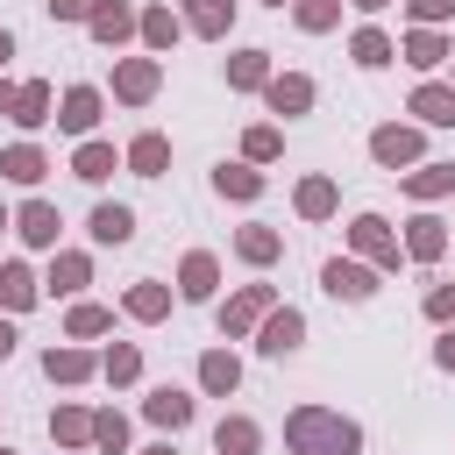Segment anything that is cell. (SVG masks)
Segmentation results:
<instances>
[{
    "label": "cell",
    "mask_w": 455,
    "mask_h": 455,
    "mask_svg": "<svg viewBox=\"0 0 455 455\" xmlns=\"http://www.w3.org/2000/svg\"><path fill=\"white\" fill-rule=\"evenodd\" d=\"M284 455H363V427L334 405H291L284 412Z\"/></svg>",
    "instance_id": "1"
},
{
    "label": "cell",
    "mask_w": 455,
    "mask_h": 455,
    "mask_svg": "<svg viewBox=\"0 0 455 455\" xmlns=\"http://www.w3.org/2000/svg\"><path fill=\"white\" fill-rule=\"evenodd\" d=\"M277 299H284V291H277V284H263V277H256V284H235L228 299H213V320H220V341H249V334L263 327V313H270Z\"/></svg>",
    "instance_id": "2"
},
{
    "label": "cell",
    "mask_w": 455,
    "mask_h": 455,
    "mask_svg": "<svg viewBox=\"0 0 455 455\" xmlns=\"http://www.w3.org/2000/svg\"><path fill=\"white\" fill-rule=\"evenodd\" d=\"M370 164L377 171H412V164H427V128L419 121H377L370 128Z\"/></svg>",
    "instance_id": "3"
},
{
    "label": "cell",
    "mask_w": 455,
    "mask_h": 455,
    "mask_svg": "<svg viewBox=\"0 0 455 455\" xmlns=\"http://www.w3.org/2000/svg\"><path fill=\"white\" fill-rule=\"evenodd\" d=\"M377 284H384V270L363 263V256H327V263H320V291H327L334 306H370Z\"/></svg>",
    "instance_id": "4"
},
{
    "label": "cell",
    "mask_w": 455,
    "mask_h": 455,
    "mask_svg": "<svg viewBox=\"0 0 455 455\" xmlns=\"http://www.w3.org/2000/svg\"><path fill=\"white\" fill-rule=\"evenodd\" d=\"M348 256H363V263H377L384 277L405 263V242H398V228L384 220V213H355L348 220Z\"/></svg>",
    "instance_id": "5"
},
{
    "label": "cell",
    "mask_w": 455,
    "mask_h": 455,
    "mask_svg": "<svg viewBox=\"0 0 455 455\" xmlns=\"http://www.w3.org/2000/svg\"><path fill=\"white\" fill-rule=\"evenodd\" d=\"M121 107H149L156 92H164V57H114V85H107Z\"/></svg>",
    "instance_id": "6"
},
{
    "label": "cell",
    "mask_w": 455,
    "mask_h": 455,
    "mask_svg": "<svg viewBox=\"0 0 455 455\" xmlns=\"http://www.w3.org/2000/svg\"><path fill=\"white\" fill-rule=\"evenodd\" d=\"M249 341H256V355H270V363H284V355H299V348H306V313L277 299V306L263 313V327H256Z\"/></svg>",
    "instance_id": "7"
},
{
    "label": "cell",
    "mask_w": 455,
    "mask_h": 455,
    "mask_svg": "<svg viewBox=\"0 0 455 455\" xmlns=\"http://www.w3.org/2000/svg\"><path fill=\"white\" fill-rule=\"evenodd\" d=\"M100 114H107V92L78 78V85H64V100H57V135L85 142V135H100Z\"/></svg>",
    "instance_id": "8"
},
{
    "label": "cell",
    "mask_w": 455,
    "mask_h": 455,
    "mask_svg": "<svg viewBox=\"0 0 455 455\" xmlns=\"http://www.w3.org/2000/svg\"><path fill=\"white\" fill-rule=\"evenodd\" d=\"M14 235H21V249H64V213L43 199V192H28L21 206H14Z\"/></svg>",
    "instance_id": "9"
},
{
    "label": "cell",
    "mask_w": 455,
    "mask_h": 455,
    "mask_svg": "<svg viewBox=\"0 0 455 455\" xmlns=\"http://www.w3.org/2000/svg\"><path fill=\"white\" fill-rule=\"evenodd\" d=\"M398 242H405V263H419V270H434V263L448 256V242H455V235H448V220H441L434 206H419V213H412V220L398 228Z\"/></svg>",
    "instance_id": "10"
},
{
    "label": "cell",
    "mask_w": 455,
    "mask_h": 455,
    "mask_svg": "<svg viewBox=\"0 0 455 455\" xmlns=\"http://www.w3.org/2000/svg\"><path fill=\"white\" fill-rule=\"evenodd\" d=\"M135 28H142V7H135V0H92V14H85V36H92L100 50H128Z\"/></svg>",
    "instance_id": "11"
},
{
    "label": "cell",
    "mask_w": 455,
    "mask_h": 455,
    "mask_svg": "<svg viewBox=\"0 0 455 455\" xmlns=\"http://www.w3.org/2000/svg\"><path fill=\"white\" fill-rule=\"evenodd\" d=\"M43 377H50V384H64V391H78V384H92V377H100V355H92L85 341H71V334H64V341H50V348H43Z\"/></svg>",
    "instance_id": "12"
},
{
    "label": "cell",
    "mask_w": 455,
    "mask_h": 455,
    "mask_svg": "<svg viewBox=\"0 0 455 455\" xmlns=\"http://www.w3.org/2000/svg\"><path fill=\"white\" fill-rule=\"evenodd\" d=\"M398 192H405L412 206H441V199H455V156H427V164L398 171Z\"/></svg>",
    "instance_id": "13"
},
{
    "label": "cell",
    "mask_w": 455,
    "mask_h": 455,
    "mask_svg": "<svg viewBox=\"0 0 455 455\" xmlns=\"http://www.w3.org/2000/svg\"><path fill=\"white\" fill-rule=\"evenodd\" d=\"M178 299L185 306H213L220 299V256L213 249H185L178 256Z\"/></svg>",
    "instance_id": "14"
},
{
    "label": "cell",
    "mask_w": 455,
    "mask_h": 455,
    "mask_svg": "<svg viewBox=\"0 0 455 455\" xmlns=\"http://www.w3.org/2000/svg\"><path fill=\"white\" fill-rule=\"evenodd\" d=\"M171 306H178V284H164V277H135V284L121 291V320H135V327L171 320Z\"/></svg>",
    "instance_id": "15"
},
{
    "label": "cell",
    "mask_w": 455,
    "mask_h": 455,
    "mask_svg": "<svg viewBox=\"0 0 455 455\" xmlns=\"http://www.w3.org/2000/svg\"><path fill=\"white\" fill-rule=\"evenodd\" d=\"M313 100H320V85H313L306 71H270V85H263V107H270L277 121H299V114H313Z\"/></svg>",
    "instance_id": "16"
},
{
    "label": "cell",
    "mask_w": 455,
    "mask_h": 455,
    "mask_svg": "<svg viewBox=\"0 0 455 455\" xmlns=\"http://www.w3.org/2000/svg\"><path fill=\"white\" fill-rule=\"evenodd\" d=\"M291 213H299L306 228H320V220H334V213H341V185H334L327 171H306V178L291 185Z\"/></svg>",
    "instance_id": "17"
},
{
    "label": "cell",
    "mask_w": 455,
    "mask_h": 455,
    "mask_svg": "<svg viewBox=\"0 0 455 455\" xmlns=\"http://www.w3.org/2000/svg\"><path fill=\"white\" fill-rule=\"evenodd\" d=\"M192 412H199V398H192V391H178V384L142 391V419H149L156 434H185V427H192Z\"/></svg>",
    "instance_id": "18"
},
{
    "label": "cell",
    "mask_w": 455,
    "mask_h": 455,
    "mask_svg": "<svg viewBox=\"0 0 455 455\" xmlns=\"http://www.w3.org/2000/svg\"><path fill=\"white\" fill-rule=\"evenodd\" d=\"M50 171H57V164H50V149H43L36 135H21V142H7V149H0V178H7V185H21V192H36Z\"/></svg>",
    "instance_id": "19"
},
{
    "label": "cell",
    "mask_w": 455,
    "mask_h": 455,
    "mask_svg": "<svg viewBox=\"0 0 455 455\" xmlns=\"http://www.w3.org/2000/svg\"><path fill=\"white\" fill-rule=\"evenodd\" d=\"M178 36H192V28H185V14H178L171 0H149V7H142V28H135V43H142L149 57H171V50H178Z\"/></svg>",
    "instance_id": "20"
},
{
    "label": "cell",
    "mask_w": 455,
    "mask_h": 455,
    "mask_svg": "<svg viewBox=\"0 0 455 455\" xmlns=\"http://www.w3.org/2000/svg\"><path fill=\"white\" fill-rule=\"evenodd\" d=\"M121 164H128V178H164L171 171V135L164 128H135L121 142Z\"/></svg>",
    "instance_id": "21"
},
{
    "label": "cell",
    "mask_w": 455,
    "mask_h": 455,
    "mask_svg": "<svg viewBox=\"0 0 455 455\" xmlns=\"http://www.w3.org/2000/svg\"><path fill=\"white\" fill-rule=\"evenodd\" d=\"M85 284H92V256H85V249H50L43 291H50V299H85Z\"/></svg>",
    "instance_id": "22"
},
{
    "label": "cell",
    "mask_w": 455,
    "mask_h": 455,
    "mask_svg": "<svg viewBox=\"0 0 455 455\" xmlns=\"http://www.w3.org/2000/svg\"><path fill=\"white\" fill-rule=\"evenodd\" d=\"M192 384H199L206 398H235V391H242V355H235V348H199Z\"/></svg>",
    "instance_id": "23"
},
{
    "label": "cell",
    "mask_w": 455,
    "mask_h": 455,
    "mask_svg": "<svg viewBox=\"0 0 455 455\" xmlns=\"http://www.w3.org/2000/svg\"><path fill=\"white\" fill-rule=\"evenodd\" d=\"M43 299H50V291H43V277H36L21 256H7V263H0V313H14V320H21V313H36Z\"/></svg>",
    "instance_id": "24"
},
{
    "label": "cell",
    "mask_w": 455,
    "mask_h": 455,
    "mask_svg": "<svg viewBox=\"0 0 455 455\" xmlns=\"http://www.w3.org/2000/svg\"><path fill=\"white\" fill-rule=\"evenodd\" d=\"M398 57L434 78L441 64H455V43H448V28H405V36H398Z\"/></svg>",
    "instance_id": "25"
},
{
    "label": "cell",
    "mask_w": 455,
    "mask_h": 455,
    "mask_svg": "<svg viewBox=\"0 0 455 455\" xmlns=\"http://www.w3.org/2000/svg\"><path fill=\"white\" fill-rule=\"evenodd\" d=\"M114 171H128V164H121V149H114L107 135H85V142L71 149V178H78V185H92V192H100Z\"/></svg>",
    "instance_id": "26"
},
{
    "label": "cell",
    "mask_w": 455,
    "mask_h": 455,
    "mask_svg": "<svg viewBox=\"0 0 455 455\" xmlns=\"http://www.w3.org/2000/svg\"><path fill=\"white\" fill-rule=\"evenodd\" d=\"M263 164H249V156H235V164H213V199H235V206H256L263 199Z\"/></svg>",
    "instance_id": "27"
},
{
    "label": "cell",
    "mask_w": 455,
    "mask_h": 455,
    "mask_svg": "<svg viewBox=\"0 0 455 455\" xmlns=\"http://www.w3.org/2000/svg\"><path fill=\"white\" fill-rule=\"evenodd\" d=\"M85 235H92L100 249H128V242H135V206H121V199H92Z\"/></svg>",
    "instance_id": "28"
},
{
    "label": "cell",
    "mask_w": 455,
    "mask_h": 455,
    "mask_svg": "<svg viewBox=\"0 0 455 455\" xmlns=\"http://www.w3.org/2000/svg\"><path fill=\"white\" fill-rule=\"evenodd\" d=\"M405 114H412L419 128H455V85H448V78H419L412 100H405Z\"/></svg>",
    "instance_id": "29"
},
{
    "label": "cell",
    "mask_w": 455,
    "mask_h": 455,
    "mask_svg": "<svg viewBox=\"0 0 455 455\" xmlns=\"http://www.w3.org/2000/svg\"><path fill=\"white\" fill-rule=\"evenodd\" d=\"M270 71H277V64H270V50H263V43H242V50L220 64L228 92H263V85H270Z\"/></svg>",
    "instance_id": "30"
},
{
    "label": "cell",
    "mask_w": 455,
    "mask_h": 455,
    "mask_svg": "<svg viewBox=\"0 0 455 455\" xmlns=\"http://www.w3.org/2000/svg\"><path fill=\"white\" fill-rule=\"evenodd\" d=\"M235 256H242L249 270H270V263L284 256V228H270V220H242V228H235Z\"/></svg>",
    "instance_id": "31"
},
{
    "label": "cell",
    "mask_w": 455,
    "mask_h": 455,
    "mask_svg": "<svg viewBox=\"0 0 455 455\" xmlns=\"http://www.w3.org/2000/svg\"><path fill=\"white\" fill-rule=\"evenodd\" d=\"M171 7L185 14V28L199 43H228V28H235V0H171Z\"/></svg>",
    "instance_id": "32"
},
{
    "label": "cell",
    "mask_w": 455,
    "mask_h": 455,
    "mask_svg": "<svg viewBox=\"0 0 455 455\" xmlns=\"http://www.w3.org/2000/svg\"><path fill=\"white\" fill-rule=\"evenodd\" d=\"M50 121H57V85H50V78H21L14 128H21V135H36V128H50Z\"/></svg>",
    "instance_id": "33"
},
{
    "label": "cell",
    "mask_w": 455,
    "mask_h": 455,
    "mask_svg": "<svg viewBox=\"0 0 455 455\" xmlns=\"http://www.w3.org/2000/svg\"><path fill=\"white\" fill-rule=\"evenodd\" d=\"M213 455H263V427L249 412H220L213 419Z\"/></svg>",
    "instance_id": "34"
},
{
    "label": "cell",
    "mask_w": 455,
    "mask_h": 455,
    "mask_svg": "<svg viewBox=\"0 0 455 455\" xmlns=\"http://www.w3.org/2000/svg\"><path fill=\"white\" fill-rule=\"evenodd\" d=\"M348 64H355V71H384V64H398V43H391L377 21H363V28L348 36Z\"/></svg>",
    "instance_id": "35"
},
{
    "label": "cell",
    "mask_w": 455,
    "mask_h": 455,
    "mask_svg": "<svg viewBox=\"0 0 455 455\" xmlns=\"http://www.w3.org/2000/svg\"><path fill=\"white\" fill-rule=\"evenodd\" d=\"M50 441L57 448H92V405H78V398L50 405Z\"/></svg>",
    "instance_id": "36"
},
{
    "label": "cell",
    "mask_w": 455,
    "mask_h": 455,
    "mask_svg": "<svg viewBox=\"0 0 455 455\" xmlns=\"http://www.w3.org/2000/svg\"><path fill=\"white\" fill-rule=\"evenodd\" d=\"M100 377H107L114 391L142 384V341H107V348H100Z\"/></svg>",
    "instance_id": "37"
},
{
    "label": "cell",
    "mask_w": 455,
    "mask_h": 455,
    "mask_svg": "<svg viewBox=\"0 0 455 455\" xmlns=\"http://www.w3.org/2000/svg\"><path fill=\"white\" fill-rule=\"evenodd\" d=\"M64 334H71V341H100V334H114V306H100V299H71Z\"/></svg>",
    "instance_id": "38"
},
{
    "label": "cell",
    "mask_w": 455,
    "mask_h": 455,
    "mask_svg": "<svg viewBox=\"0 0 455 455\" xmlns=\"http://www.w3.org/2000/svg\"><path fill=\"white\" fill-rule=\"evenodd\" d=\"M341 7L348 0H291V21H299V36H334L341 28Z\"/></svg>",
    "instance_id": "39"
},
{
    "label": "cell",
    "mask_w": 455,
    "mask_h": 455,
    "mask_svg": "<svg viewBox=\"0 0 455 455\" xmlns=\"http://www.w3.org/2000/svg\"><path fill=\"white\" fill-rule=\"evenodd\" d=\"M242 156H249V164H277V156H284V128H277V121H249V128H242Z\"/></svg>",
    "instance_id": "40"
},
{
    "label": "cell",
    "mask_w": 455,
    "mask_h": 455,
    "mask_svg": "<svg viewBox=\"0 0 455 455\" xmlns=\"http://www.w3.org/2000/svg\"><path fill=\"white\" fill-rule=\"evenodd\" d=\"M92 448H100V455H128V412L92 405Z\"/></svg>",
    "instance_id": "41"
},
{
    "label": "cell",
    "mask_w": 455,
    "mask_h": 455,
    "mask_svg": "<svg viewBox=\"0 0 455 455\" xmlns=\"http://www.w3.org/2000/svg\"><path fill=\"white\" fill-rule=\"evenodd\" d=\"M405 21L412 28H441V21H455V0H405Z\"/></svg>",
    "instance_id": "42"
},
{
    "label": "cell",
    "mask_w": 455,
    "mask_h": 455,
    "mask_svg": "<svg viewBox=\"0 0 455 455\" xmlns=\"http://www.w3.org/2000/svg\"><path fill=\"white\" fill-rule=\"evenodd\" d=\"M419 313H427L434 327H455V284H427V299H419Z\"/></svg>",
    "instance_id": "43"
},
{
    "label": "cell",
    "mask_w": 455,
    "mask_h": 455,
    "mask_svg": "<svg viewBox=\"0 0 455 455\" xmlns=\"http://www.w3.org/2000/svg\"><path fill=\"white\" fill-rule=\"evenodd\" d=\"M50 7V21H78L85 28V14H92V0H43Z\"/></svg>",
    "instance_id": "44"
},
{
    "label": "cell",
    "mask_w": 455,
    "mask_h": 455,
    "mask_svg": "<svg viewBox=\"0 0 455 455\" xmlns=\"http://www.w3.org/2000/svg\"><path fill=\"white\" fill-rule=\"evenodd\" d=\"M434 370L455 377V327H441V341H434Z\"/></svg>",
    "instance_id": "45"
},
{
    "label": "cell",
    "mask_w": 455,
    "mask_h": 455,
    "mask_svg": "<svg viewBox=\"0 0 455 455\" xmlns=\"http://www.w3.org/2000/svg\"><path fill=\"white\" fill-rule=\"evenodd\" d=\"M21 348V327H14V313H0V363Z\"/></svg>",
    "instance_id": "46"
},
{
    "label": "cell",
    "mask_w": 455,
    "mask_h": 455,
    "mask_svg": "<svg viewBox=\"0 0 455 455\" xmlns=\"http://www.w3.org/2000/svg\"><path fill=\"white\" fill-rule=\"evenodd\" d=\"M14 100H21V85H14L7 71H0V121H14Z\"/></svg>",
    "instance_id": "47"
},
{
    "label": "cell",
    "mask_w": 455,
    "mask_h": 455,
    "mask_svg": "<svg viewBox=\"0 0 455 455\" xmlns=\"http://www.w3.org/2000/svg\"><path fill=\"white\" fill-rule=\"evenodd\" d=\"M135 455H178V434H164V441H149V448H135Z\"/></svg>",
    "instance_id": "48"
},
{
    "label": "cell",
    "mask_w": 455,
    "mask_h": 455,
    "mask_svg": "<svg viewBox=\"0 0 455 455\" xmlns=\"http://www.w3.org/2000/svg\"><path fill=\"white\" fill-rule=\"evenodd\" d=\"M7 57H14V28H0V71H7Z\"/></svg>",
    "instance_id": "49"
},
{
    "label": "cell",
    "mask_w": 455,
    "mask_h": 455,
    "mask_svg": "<svg viewBox=\"0 0 455 455\" xmlns=\"http://www.w3.org/2000/svg\"><path fill=\"white\" fill-rule=\"evenodd\" d=\"M348 7H355V14H384L391 0H348Z\"/></svg>",
    "instance_id": "50"
},
{
    "label": "cell",
    "mask_w": 455,
    "mask_h": 455,
    "mask_svg": "<svg viewBox=\"0 0 455 455\" xmlns=\"http://www.w3.org/2000/svg\"><path fill=\"white\" fill-rule=\"evenodd\" d=\"M0 228H14V213H7V206H0Z\"/></svg>",
    "instance_id": "51"
},
{
    "label": "cell",
    "mask_w": 455,
    "mask_h": 455,
    "mask_svg": "<svg viewBox=\"0 0 455 455\" xmlns=\"http://www.w3.org/2000/svg\"><path fill=\"white\" fill-rule=\"evenodd\" d=\"M263 7H277V14H284V7H291V0H263Z\"/></svg>",
    "instance_id": "52"
},
{
    "label": "cell",
    "mask_w": 455,
    "mask_h": 455,
    "mask_svg": "<svg viewBox=\"0 0 455 455\" xmlns=\"http://www.w3.org/2000/svg\"><path fill=\"white\" fill-rule=\"evenodd\" d=\"M0 455H14V448H7V441H0Z\"/></svg>",
    "instance_id": "53"
}]
</instances>
